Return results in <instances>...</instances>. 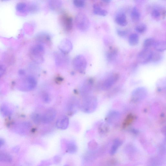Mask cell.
Wrapping results in <instances>:
<instances>
[{
    "instance_id": "cell-18",
    "label": "cell",
    "mask_w": 166,
    "mask_h": 166,
    "mask_svg": "<svg viewBox=\"0 0 166 166\" xmlns=\"http://www.w3.org/2000/svg\"><path fill=\"white\" fill-rule=\"evenodd\" d=\"M118 54V50L116 48L111 47L107 53V57L109 61H111L115 59Z\"/></svg>"
},
{
    "instance_id": "cell-39",
    "label": "cell",
    "mask_w": 166,
    "mask_h": 166,
    "mask_svg": "<svg viewBox=\"0 0 166 166\" xmlns=\"http://www.w3.org/2000/svg\"><path fill=\"white\" fill-rule=\"evenodd\" d=\"M5 143V141L3 139L0 138V148L4 145Z\"/></svg>"
},
{
    "instance_id": "cell-41",
    "label": "cell",
    "mask_w": 166,
    "mask_h": 166,
    "mask_svg": "<svg viewBox=\"0 0 166 166\" xmlns=\"http://www.w3.org/2000/svg\"><path fill=\"white\" fill-rule=\"evenodd\" d=\"M103 3L106 4H109L110 3L111 0H101Z\"/></svg>"
},
{
    "instance_id": "cell-42",
    "label": "cell",
    "mask_w": 166,
    "mask_h": 166,
    "mask_svg": "<svg viewBox=\"0 0 166 166\" xmlns=\"http://www.w3.org/2000/svg\"><path fill=\"white\" fill-rule=\"evenodd\" d=\"M55 161H56V162L59 163V161H61V158L59 156H56V158H55Z\"/></svg>"
},
{
    "instance_id": "cell-20",
    "label": "cell",
    "mask_w": 166,
    "mask_h": 166,
    "mask_svg": "<svg viewBox=\"0 0 166 166\" xmlns=\"http://www.w3.org/2000/svg\"><path fill=\"white\" fill-rule=\"evenodd\" d=\"M77 150V146L73 142L70 141L66 143V151L67 153L73 154L75 153Z\"/></svg>"
},
{
    "instance_id": "cell-24",
    "label": "cell",
    "mask_w": 166,
    "mask_h": 166,
    "mask_svg": "<svg viewBox=\"0 0 166 166\" xmlns=\"http://www.w3.org/2000/svg\"><path fill=\"white\" fill-rule=\"evenodd\" d=\"M139 38L138 35L136 33H133L129 36V44L131 46H134L138 45L139 42Z\"/></svg>"
},
{
    "instance_id": "cell-3",
    "label": "cell",
    "mask_w": 166,
    "mask_h": 166,
    "mask_svg": "<svg viewBox=\"0 0 166 166\" xmlns=\"http://www.w3.org/2000/svg\"><path fill=\"white\" fill-rule=\"evenodd\" d=\"M73 66L74 69L79 73L81 74L85 73L87 66L85 57L81 55L76 56L73 60Z\"/></svg>"
},
{
    "instance_id": "cell-13",
    "label": "cell",
    "mask_w": 166,
    "mask_h": 166,
    "mask_svg": "<svg viewBox=\"0 0 166 166\" xmlns=\"http://www.w3.org/2000/svg\"><path fill=\"white\" fill-rule=\"evenodd\" d=\"M69 124V118L66 115H62L58 119L56 122L57 128L61 130H65L68 128Z\"/></svg>"
},
{
    "instance_id": "cell-14",
    "label": "cell",
    "mask_w": 166,
    "mask_h": 166,
    "mask_svg": "<svg viewBox=\"0 0 166 166\" xmlns=\"http://www.w3.org/2000/svg\"><path fill=\"white\" fill-rule=\"evenodd\" d=\"M61 21L65 30L67 31H71L73 27V19L71 17L67 15H62Z\"/></svg>"
},
{
    "instance_id": "cell-43",
    "label": "cell",
    "mask_w": 166,
    "mask_h": 166,
    "mask_svg": "<svg viewBox=\"0 0 166 166\" xmlns=\"http://www.w3.org/2000/svg\"><path fill=\"white\" fill-rule=\"evenodd\" d=\"M134 1L136 2H139V3H141L143 2L145 0H134Z\"/></svg>"
},
{
    "instance_id": "cell-7",
    "label": "cell",
    "mask_w": 166,
    "mask_h": 166,
    "mask_svg": "<svg viewBox=\"0 0 166 166\" xmlns=\"http://www.w3.org/2000/svg\"><path fill=\"white\" fill-rule=\"evenodd\" d=\"M153 51L149 49H144L139 53L137 59L139 63L146 64L151 62Z\"/></svg>"
},
{
    "instance_id": "cell-1",
    "label": "cell",
    "mask_w": 166,
    "mask_h": 166,
    "mask_svg": "<svg viewBox=\"0 0 166 166\" xmlns=\"http://www.w3.org/2000/svg\"><path fill=\"white\" fill-rule=\"evenodd\" d=\"M97 105V98L94 96L89 95L83 97L80 107L82 111L86 113H90L94 111Z\"/></svg>"
},
{
    "instance_id": "cell-33",
    "label": "cell",
    "mask_w": 166,
    "mask_h": 166,
    "mask_svg": "<svg viewBox=\"0 0 166 166\" xmlns=\"http://www.w3.org/2000/svg\"><path fill=\"white\" fill-rule=\"evenodd\" d=\"M147 28V27L145 24L141 23L137 25L135 29L137 32L140 33H143L145 32Z\"/></svg>"
},
{
    "instance_id": "cell-6",
    "label": "cell",
    "mask_w": 166,
    "mask_h": 166,
    "mask_svg": "<svg viewBox=\"0 0 166 166\" xmlns=\"http://www.w3.org/2000/svg\"><path fill=\"white\" fill-rule=\"evenodd\" d=\"M119 78V74L117 73L110 75L103 81L101 85L102 88L103 90L109 89L117 82Z\"/></svg>"
},
{
    "instance_id": "cell-4",
    "label": "cell",
    "mask_w": 166,
    "mask_h": 166,
    "mask_svg": "<svg viewBox=\"0 0 166 166\" xmlns=\"http://www.w3.org/2000/svg\"><path fill=\"white\" fill-rule=\"evenodd\" d=\"M75 23L77 27L81 31H86L89 27V21L87 17L82 13H79L77 15Z\"/></svg>"
},
{
    "instance_id": "cell-10",
    "label": "cell",
    "mask_w": 166,
    "mask_h": 166,
    "mask_svg": "<svg viewBox=\"0 0 166 166\" xmlns=\"http://www.w3.org/2000/svg\"><path fill=\"white\" fill-rule=\"evenodd\" d=\"M80 105L77 99L72 97L69 100L67 105V110L68 114L72 115L75 114L77 111Z\"/></svg>"
},
{
    "instance_id": "cell-5",
    "label": "cell",
    "mask_w": 166,
    "mask_h": 166,
    "mask_svg": "<svg viewBox=\"0 0 166 166\" xmlns=\"http://www.w3.org/2000/svg\"><path fill=\"white\" fill-rule=\"evenodd\" d=\"M37 85L36 79L32 76L26 77L22 81L21 90L25 92L32 91L35 89Z\"/></svg>"
},
{
    "instance_id": "cell-25",
    "label": "cell",
    "mask_w": 166,
    "mask_h": 166,
    "mask_svg": "<svg viewBox=\"0 0 166 166\" xmlns=\"http://www.w3.org/2000/svg\"><path fill=\"white\" fill-rule=\"evenodd\" d=\"M63 53H62L61 54H57L55 55V59L56 64L59 66H61L62 65L65 64V62H66V58L65 57Z\"/></svg>"
},
{
    "instance_id": "cell-23",
    "label": "cell",
    "mask_w": 166,
    "mask_h": 166,
    "mask_svg": "<svg viewBox=\"0 0 166 166\" xmlns=\"http://www.w3.org/2000/svg\"><path fill=\"white\" fill-rule=\"evenodd\" d=\"M16 10L18 13H25L29 12L28 6L23 2H20L17 5Z\"/></svg>"
},
{
    "instance_id": "cell-8",
    "label": "cell",
    "mask_w": 166,
    "mask_h": 166,
    "mask_svg": "<svg viewBox=\"0 0 166 166\" xmlns=\"http://www.w3.org/2000/svg\"><path fill=\"white\" fill-rule=\"evenodd\" d=\"M57 112L56 110L53 108L47 109L42 115V123L47 124L52 122L56 118Z\"/></svg>"
},
{
    "instance_id": "cell-38",
    "label": "cell",
    "mask_w": 166,
    "mask_h": 166,
    "mask_svg": "<svg viewBox=\"0 0 166 166\" xmlns=\"http://www.w3.org/2000/svg\"><path fill=\"white\" fill-rule=\"evenodd\" d=\"M6 68L4 65H0V78L3 76L5 73Z\"/></svg>"
},
{
    "instance_id": "cell-28",
    "label": "cell",
    "mask_w": 166,
    "mask_h": 166,
    "mask_svg": "<svg viewBox=\"0 0 166 166\" xmlns=\"http://www.w3.org/2000/svg\"><path fill=\"white\" fill-rule=\"evenodd\" d=\"M121 142L118 139L115 140L113 143L111 149L110 150V154L111 155L114 154L116 153L117 149L121 145Z\"/></svg>"
},
{
    "instance_id": "cell-34",
    "label": "cell",
    "mask_w": 166,
    "mask_h": 166,
    "mask_svg": "<svg viewBox=\"0 0 166 166\" xmlns=\"http://www.w3.org/2000/svg\"><path fill=\"white\" fill-rule=\"evenodd\" d=\"M42 98L43 102L46 103H49L51 101V97L49 94L47 92H43L42 94Z\"/></svg>"
},
{
    "instance_id": "cell-32",
    "label": "cell",
    "mask_w": 166,
    "mask_h": 166,
    "mask_svg": "<svg viewBox=\"0 0 166 166\" xmlns=\"http://www.w3.org/2000/svg\"><path fill=\"white\" fill-rule=\"evenodd\" d=\"M50 6L53 9H56L59 8L61 5V0H50Z\"/></svg>"
},
{
    "instance_id": "cell-19",
    "label": "cell",
    "mask_w": 166,
    "mask_h": 166,
    "mask_svg": "<svg viewBox=\"0 0 166 166\" xmlns=\"http://www.w3.org/2000/svg\"><path fill=\"white\" fill-rule=\"evenodd\" d=\"M141 13L138 9L136 7H134L132 9L131 13V18L132 21L134 22H137L140 20Z\"/></svg>"
},
{
    "instance_id": "cell-36",
    "label": "cell",
    "mask_w": 166,
    "mask_h": 166,
    "mask_svg": "<svg viewBox=\"0 0 166 166\" xmlns=\"http://www.w3.org/2000/svg\"><path fill=\"white\" fill-rule=\"evenodd\" d=\"M28 6L29 12L33 13L36 12L38 10L37 6L34 4H31Z\"/></svg>"
},
{
    "instance_id": "cell-11",
    "label": "cell",
    "mask_w": 166,
    "mask_h": 166,
    "mask_svg": "<svg viewBox=\"0 0 166 166\" xmlns=\"http://www.w3.org/2000/svg\"><path fill=\"white\" fill-rule=\"evenodd\" d=\"M93 83L92 79H90L84 82L82 84L81 87L80 92L83 97L90 95L92 90Z\"/></svg>"
},
{
    "instance_id": "cell-22",
    "label": "cell",
    "mask_w": 166,
    "mask_h": 166,
    "mask_svg": "<svg viewBox=\"0 0 166 166\" xmlns=\"http://www.w3.org/2000/svg\"><path fill=\"white\" fill-rule=\"evenodd\" d=\"M153 47L155 49L159 52H162L166 49V43L165 41H155Z\"/></svg>"
},
{
    "instance_id": "cell-30",
    "label": "cell",
    "mask_w": 166,
    "mask_h": 166,
    "mask_svg": "<svg viewBox=\"0 0 166 166\" xmlns=\"http://www.w3.org/2000/svg\"><path fill=\"white\" fill-rule=\"evenodd\" d=\"M162 57V55L159 53L153 51L151 61L154 63H158L161 61Z\"/></svg>"
},
{
    "instance_id": "cell-35",
    "label": "cell",
    "mask_w": 166,
    "mask_h": 166,
    "mask_svg": "<svg viewBox=\"0 0 166 166\" xmlns=\"http://www.w3.org/2000/svg\"><path fill=\"white\" fill-rule=\"evenodd\" d=\"M73 3L75 6L79 8H83L85 5L84 0H73Z\"/></svg>"
},
{
    "instance_id": "cell-26",
    "label": "cell",
    "mask_w": 166,
    "mask_h": 166,
    "mask_svg": "<svg viewBox=\"0 0 166 166\" xmlns=\"http://www.w3.org/2000/svg\"><path fill=\"white\" fill-rule=\"evenodd\" d=\"M12 160L11 156L9 153L3 151H0V162H10Z\"/></svg>"
},
{
    "instance_id": "cell-16",
    "label": "cell",
    "mask_w": 166,
    "mask_h": 166,
    "mask_svg": "<svg viewBox=\"0 0 166 166\" xmlns=\"http://www.w3.org/2000/svg\"><path fill=\"white\" fill-rule=\"evenodd\" d=\"M162 9L159 8H156L153 9L151 13V15L152 18L156 20H159L160 19L161 16H164L165 15V11L163 10L162 12Z\"/></svg>"
},
{
    "instance_id": "cell-40",
    "label": "cell",
    "mask_w": 166,
    "mask_h": 166,
    "mask_svg": "<svg viewBox=\"0 0 166 166\" xmlns=\"http://www.w3.org/2000/svg\"><path fill=\"white\" fill-rule=\"evenodd\" d=\"M19 73L21 76H24L25 74V71L23 69H21L19 71Z\"/></svg>"
},
{
    "instance_id": "cell-17",
    "label": "cell",
    "mask_w": 166,
    "mask_h": 166,
    "mask_svg": "<svg viewBox=\"0 0 166 166\" xmlns=\"http://www.w3.org/2000/svg\"><path fill=\"white\" fill-rule=\"evenodd\" d=\"M37 40L38 42L49 44L51 42V37L47 33H41L37 37Z\"/></svg>"
},
{
    "instance_id": "cell-21",
    "label": "cell",
    "mask_w": 166,
    "mask_h": 166,
    "mask_svg": "<svg viewBox=\"0 0 166 166\" xmlns=\"http://www.w3.org/2000/svg\"><path fill=\"white\" fill-rule=\"evenodd\" d=\"M93 13L96 15L105 17L108 14L107 11L103 9L98 5L95 4L93 6Z\"/></svg>"
},
{
    "instance_id": "cell-31",
    "label": "cell",
    "mask_w": 166,
    "mask_h": 166,
    "mask_svg": "<svg viewBox=\"0 0 166 166\" xmlns=\"http://www.w3.org/2000/svg\"><path fill=\"white\" fill-rule=\"evenodd\" d=\"M155 42V40L153 38H147L144 40L143 46L144 48H146V49H150L151 47H153Z\"/></svg>"
},
{
    "instance_id": "cell-12",
    "label": "cell",
    "mask_w": 166,
    "mask_h": 166,
    "mask_svg": "<svg viewBox=\"0 0 166 166\" xmlns=\"http://www.w3.org/2000/svg\"><path fill=\"white\" fill-rule=\"evenodd\" d=\"M59 50L64 54L69 53L73 49V45L71 42L67 39L62 40L59 45Z\"/></svg>"
},
{
    "instance_id": "cell-37",
    "label": "cell",
    "mask_w": 166,
    "mask_h": 166,
    "mask_svg": "<svg viewBox=\"0 0 166 166\" xmlns=\"http://www.w3.org/2000/svg\"><path fill=\"white\" fill-rule=\"evenodd\" d=\"M117 34L121 37H125L127 33H128V32L127 31L124 30H122L120 29H118L117 30Z\"/></svg>"
},
{
    "instance_id": "cell-27",
    "label": "cell",
    "mask_w": 166,
    "mask_h": 166,
    "mask_svg": "<svg viewBox=\"0 0 166 166\" xmlns=\"http://www.w3.org/2000/svg\"><path fill=\"white\" fill-rule=\"evenodd\" d=\"M0 112L2 116L4 117L8 116L11 114V111L8 106L3 105L0 108Z\"/></svg>"
},
{
    "instance_id": "cell-15",
    "label": "cell",
    "mask_w": 166,
    "mask_h": 166,
    "mask_svg": "<svg viewBox=\"0 0 166 166\" xmlns=\"http://www.w3.org/2000/svg\"><path fill=\"white\" fill-rule=\"evenodd\" d=\"M115 20L117 25L120 26H126L127 24L126 15L123 13L118 14L115 17Z\"/></svg>"
},
{
    "instance_id": "cell-44",
    "label": "cell",
    "mask_w": 166,
    "mask_h": 166,
    "mask_svg": "<svg viewBox=\"0 0 166 166\" xmlns=\"http://www.w3.org/2000/svg\"><path fill=\"white\" fill-rule=\"evenodd\" d=\"M1 1H9V0H1Z\"/></svg>"
},
{
    "instance_id": "cell-29",
    "label": "cell",
    "mask_w": 166,
    "mask_h": 166,
    "mask_svg": "<svg viewBox=\"0 0 166 166\" xmlns=\"http://www.w3.org/2000/svg\"><path fill=\"white\" fill-rule=\"evenodd\" d=\"M31 118L36 124H39L42 123V115L38 113H33L31 115Z\"/></svg>"
},
{
    "instance_id": "cell-2",
    "label": "cell",
    "mask_w": 166,
    "mask_h": 166,
    "mask_svg": "<svg viewBox=\"0 0 166 166\" xmlns=\"http://www.w3.org/2000/svg\"><path fill=\"white\" fill-rule=\"evenodd\" d=\"M45 53L44 47L42 45H33L30 49V55L31 58L36 63H42L44 61Z\"/></svg>"
},
{
    "instance_id": "cell-9",
    "label": "cell",
    "mask_w": 166,
    "mask_h": 166,
    "mask_svg": "<svg viewBox=\"0 0 166 166\" xmlns=\"http://www.w3.org/2000/svg\"><path fill=\"white\" fill-rule=\"evenodd\" d=\"M147 89L144 87L137 88L132 91L131 96L132 99L135 101H139L145 98L147 95Z\"/></svg>"
}]
</instances>
